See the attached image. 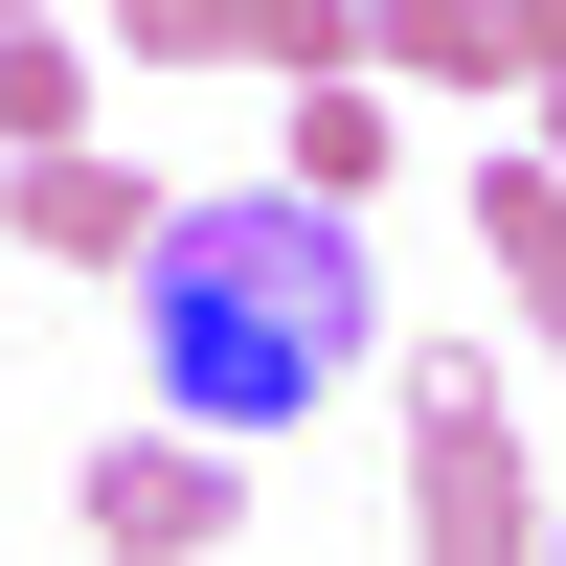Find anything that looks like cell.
Masks as SVG:
<instances>
[{
    "label": "cell",
    "instance_id": "8",
    "mask_svg": "<svg viewBox=\"0 0 566 566\" xmlns=\"http://www.w3.org/2000/svg\"><path fill=\"white\" fill-rule=\"evenodd\" d=\"M45 136H91V69L45 23H0V159H45Z\"/></svg>",
    "mask_w": 566,
    "mask_h": 566
},
{
    "label": "cell",
    "instance_id": "4",
    "mask_svg": "<svg viewBox=\"0 0 566 566\" xmlns=\"http://www.w3.org/2000/svg\"><path fill=\"white\" fill-rule=\"evenodd\" d=\"M227 522H250V476H227V453H91V544H114V566H181V544H227Z\"/></svg>",
    "mask_w": 566,
    "mask_h": 566
},
{
    "label": "cell",
    "instance_id": "14",
    "mask_svg": "<svg viewBox=\"0 0 566 566\" xmlns=\"http://www.w3.org/2000/svg\"><path fill=\"white\" fill-rule=\"evenodd\" d=\"M0 23H23V0H0Z\"/></svg>",
    "mask_w": 566,
    "mask_h": 566
},
{
    "label": "cell",
    "instance_id": "1",
    "mask_svg": "<svg viewBox=\"0 0 566 566\" xmlns=\"http://www.w3.org/2000/svg\"><path fill=\"white\" fill-rule=\"evenodd\" d=\"M136 340H159V408H181V431H295V408L363 386L386 295H363V227L317 205V181H227V205H159Z\"/></svg>",
    "mask_w": 566,
    "mask_h": 566
},
{
    "label": "cell",
    "instance_id": "3",
    "mask_svg": "<svg viewBox=\"0 0 566 566\" xmlns=\"http://www.w3.org/2000/svg\"><path fill=\"white\" fill-rule=\"evenodd\" d=\"M0 227H23L45 272H136V250H159V181L91 159V136H45V159H0Z\"/></svg>",
    "mask_w": 566,
    "mask_h": 566
},
{
    "label": "cell",
    "instance_id": "7",
    "mask_svg": "<svg viewBox=\"0 0 566 566\" xmlns=\"http://www.w3.org/2000/svg\"><path fill=\"white\" fill-rule=\"evenodd\" d=\"M114 45H136V69H250L272 0H114Z\"/></svg>",
    "mask_w": 566,
    "mask_h": 566
},
{
    "label": "cell",
    "instance_id": "10",
    "mask_svg": "<svg viewBox=\"0 0 566 566\" xmlns=\"http://www.w3.org/2000/svg\"><path fill=\"white\" fill-rule=\"evenodd\" d=\"M250 69H363V0H272V45Z\"/></svg>",
    "mask_w": 566,
    "mask_h": 566
},
{
    "label": "cell",
    "instance_id": "12",
    "mask_svg": "<svg viewBox=\"0 0 566 566\" xmlns=\"http://www.w3.org/2000/svg\"><path fill=\"white\" fill-rule=\"evenodd\" d=\"M522 317H544V363H566V250H544V272H522Z\"/></svg>",
    "mask_w": 566,
    "mask_h": 566
},
{
    "label": "cell",
    "instance_id": "11",
    "mask_svg": "<svg viewBox=\"0 0 566 566\" xmlns=\"http://www.w3.org/2000/svg\"><path fill=\"white\" fill-rule=\"evenodd\" d=\"M499 45H522V69H566V0H499Z\"/></svg>",
    "mask_w": 566,
    "mask_h": 566
},
{
    "label": "cell",
    "instance_id": "2",
    "mask_svg": "<svg viewBox=\"0 0 566 566\" xmlns=\"http://www.w3.org/2000/svg\"><path fill=\"white\" fill-rule=\"evenodd\" d=\"M408 431H431V476H408V522H431L453 566H522L544 544V476H522V431H499V363H408Z\"/></svg>",
    "mask_w": 566,
    "mask_h": 566
},
{
    "label": "cell",
    "instance_id": "9",
    "mask_svg": "<svg viewBox=\"0 0 566 566\" xmlns=\"http://www.w3.org/2000/svg\"><path fill=\"white\" fill-rule=\"evenodd\" d=\"M476 227H499V272H544L566 250V159H476Z\"/></svg>",
    "mask_w": 566,
    "mask_h": 566
},
{
    "label": "cell",
    "instance_id": "5",
    "mask_svg": "<svg viewBox=\"0 0 566 566\" xmlns=\"http://www.w3.org/2000/svg\"><path fill=\"white\" fill-rule=\"evenodd\" d=\"M363 69H408V91H499L522 45H499V0H363Z\"/></svg>",
    "mask_w": 566,
    "mask_h": 566
},
{
    "label": "cell",
    "instance_id": "6",
    "mask_svg": "<svg viewBox=\"0 0 566 566\" xmlns=\"http://www.w3.org/2000/svg\"><path fill=\"white\" fill-rule=\"evenodd\" d=\"M295 181L317 205H386V91L363 69H295Z\"/></svg>",
    "mask_w": 566,
    "mask_h": 566
},
{
    "label": "cell",
    "instance_id": "13",
    "mask_svg": "<svg viewBox=\"0 0 566 566\" xmlns=\"http://www.w3.org/2000/svg\"><path fill=\"white\" fill-rule=\"evenodd\" d=\"M522 91H544V159H566V69H522Z\"/></svg>",
    "mask_w": 566,
    "mask_h": 566
}]
</instances>
